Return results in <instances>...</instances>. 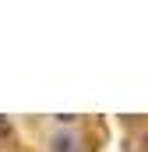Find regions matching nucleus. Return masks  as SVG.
<instances>
[{
  "mask_svg": "<svg viewBox=\"0 0 148 152\" xmlns=\"http://www.w3.org/2000/svg\"><path fill=\"white\" fill-rule=\"evenodd\" d=\"M53 152H74V138L71 134H53Z\"/></svg>",
  "mask_w": 148,
  "mask_h": 152,
  "instance_id": "1",
  "label": "nucleus"
},
{
  "mask_svg": "<svg viewBox=\"0 0 148 152\" xmlns=\"http://www.w3.org/2000/svg\"><path fill=\"white\" fill-rule=\"evenodd\" d=\"M4 134H11V124H7V117H0V138Z\"/></svg>",
  "mask_w": 148,
  "mask_h": 152,
  "instance_id": "2",
  "label": "nucleus"
}]
</instances>
